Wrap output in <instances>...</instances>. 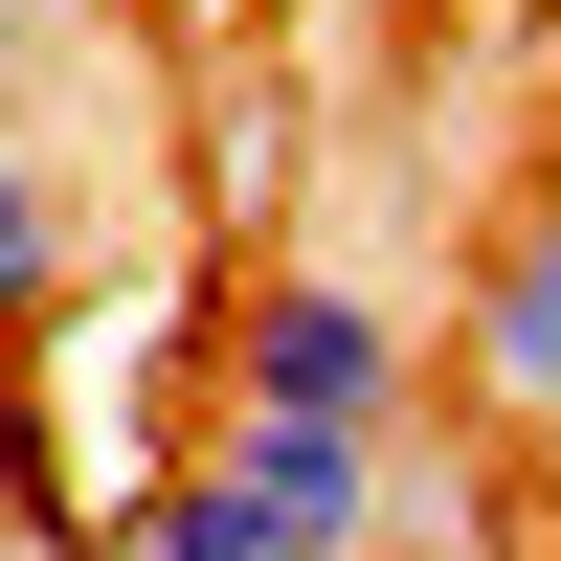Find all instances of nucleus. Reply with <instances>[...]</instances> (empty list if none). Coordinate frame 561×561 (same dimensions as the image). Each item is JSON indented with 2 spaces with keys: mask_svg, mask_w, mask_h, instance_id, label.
I'll use <instances>...</instances> for the list:
<instances>
[{
  "mask_svg": "<svg viewBox=\"0 0 561 561\" xmlns=\"http://www.w3.org/2000/svg\"><path fill=\"white\" fill-rule=\"evenodd\" d=\"M203 404H293V427H427V359H404V314L359 293V270H248V293H225Z\"/></svg>",
  "mask_w": 561,
  "mask_h": 561,
  "instance_id": "1",
  "label": "nucleus"
},
{
  "mask_svg": "<svg viewBox=\"0 0 561 561\" xmlns=\"http://www.w3.org/2000/svg\"><path fill=\"white\" fill-rule=\"evenodd\" d=\"M203 472L248 494L270 539H337V561H382V517H404V427H293V404H203Z\"/></svg>",
  "mask_w": 561,
  "mask_h": 561,
  "instance_id": "2",
  "label": "nucleus"
},
{
  "mask_svg": "<svg viewBox=\"0 0 561 561\" xmlns=\"http://www.w3.org/2000/svg\"><path fill=\"white\" fill-rule=\"evenodd\" d=\"M472 382L517 404V427H561V203L494 225V270H472Z\"/></svg>",
  "mask_w": 561,
  "mask_h": 561,
  "instance_id": "3",
  "label": "nucleus"
},
{
  "mask_svg": "<svg viewBox=\"0 0 561 561\" xmlns=\"http://www.w3.org/2000/svg\"><path fill=\"white\" fill-rule=\"evenodd\" d=\"M68 561H337V539H270L248 494H225L203 449H180V472H135V494H113V517H90Z\"/></svg>",
  "mask_w": 561,
  "mask_h": 561,
  "instance_id": "4",
  "label": "nucleus"
},
{
  "mask_svg": "<svg viewBox=\"0 0 561 561\" xmlns=\"http://www.w3.org/2000/svg\"><path fill=\"white\" fill-rule=\"evenodd\" d=\"M68 314V180L23 158V113H0V337H45Z\"/></svg>",
  "mask_w": 561,
  "mask_h": 561,
  "instance_id": "5",
  "label": "nucleus"
},
{
  "mask_svg": "<svg viewBox=\"0 0 561 561\" xmlns=\"http://www.w3.org/2000/svg\"><path fill=\"white\" fill-rule=\"evenodd\" d=\"M68 539H90V517H68V427L0 382V561H68Z\"/></svg>",
  "mask_w": 561,
  "mask_h": 561,
  "instance_id": "6",
  "label": "nucleus"
},
{
  "mask_svg": "<svg viewBox=\"0 0 561 561\" xmlns=\"http://www.w3.org/2000/svg\"><path fill=\"white\" fill-rule=\"evenodd\" d=\"M23 45H45V0H0V90H23Z\"/></svg>",
  "mask_w": 561,
  "mask_h": 561,
  "instance_id": "7",
  "label": "nucleus"
},
{
  "mask_svg": "<svg viewBox=\"0 0 561 561\" xmlns=\"http://www.w3.org/2000/svg\"><path fill=\"white\" fill-rule=\"evenodd\" d=\"M180 23H225V0H180Z\"/></svg>",
  "mask_w": 561,
  "mask_h": 561,
  "instance_id": "8",
  "label": "nucleus"
}]
</instances>
